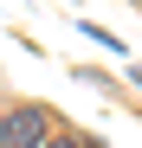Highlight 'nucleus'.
Instances as JSON below:
<instances>
[{
    "instance_id": "2",
    "label": "nucleus",
    "mask_w": 142,
    "mask_h": 148,
    "mask_svg": "<svg viewBox=\"0 0 142 148\" xmlns=\"http://www.w3.org/2000/svg\"><path fill=\"white\" fill-rule=\"evenodd\" d=\"M45 148H97V142H84V135H71V129H58V135L45 142Z\"/></svg>"
},
{
    "instance_id": "1",
    "label": "nucleus",
    "mask_w": 142,
    "mask_h": 148,
    "mask_svg": "<svg viewBox=\"0 0 142 148\" xmlns=\"http://www.w3.org/2000/svg\"><path fill=\"white\" fill-rule=\"evenodd\" d=\"M45 142V110H7L0 116V148H39Z\"/></svg>"
},
{
    "instance_id": "3",
    "label": "nucleus",
    "mask_w": 142,
    "mask_h": 148,
    "mask_svg": "<svg viewBox=\"0 0 142 148\" xmlns=\"http://www.w3.org/2000/svg\"><path fill=\"white\" fill-rule=\"evenodd\" d=\"M97 148H103V142H97Z\"/></svg>"
}]
</instances>
